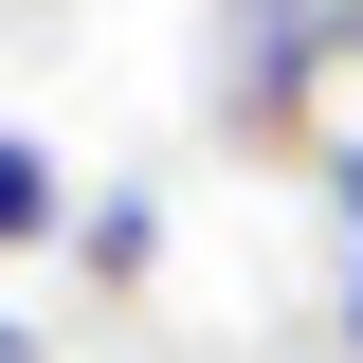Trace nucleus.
<instances>
[{
    "label": "nucleus",
    "instance_id": "f257e3e1",
    "mask_svg": "<svg viewBox=\"0 0 363 363\" xmlns=\"http://www.w3.org/2000/svg\"><path fill=\"white\" fill-rule=\"evenodd\" d=\"M55 236H73V164L37 128H0V255H55Z\"/></svg>",
    "mask_w": 363,
    "mask_h": 363
},
{
    "label": "nucleus",
    "instance_id": "f03ea898",
    "mask_svg": "<svg viewBox=\"0 0 363 363\" xmlns=\"http://www.w3.org/2000/svg\"><path fill=\"white\" fill-rule=\"evenodd\" d=\"M73 236H91V272H109V291H128V272H145V255H164V218H145V200H91V218H73Z\"/></svg>",
    "mask_w": 363,
    "mask_h": 363
},
{
    "label": "nucleus",
    "instance_id": "7ed1b4c3",
    "mask_svg": "<svg viewBox=\"0 0 363 363\" xmlns=\"http://www.w3.org/2000/svg\"><path fill=\"white\" fill-rule=\"evenodd\" d=\"M327 218H345V255H363V145H327Z\"/></svg>",
    "mask_w": 363,
    "mask_h": 363
},
{
    "label": "nucleus",
    "instance_id": "20e7f679",
    "mask_svg": "<svg viewBox=\"0 0 363 363\" xmlns=\"http://www.w3.org/2000/svg\"><path fill=\"white\" fill-rule=\"evenodd\" d=\"M0 363H37V327H18V309H0Z\"/></svg>",
    "mask_w": 363,
    "mask_h": 363
},
{
    "label": "nucleus",
    "instance_id": "39448f33",
    "mask_svg": "<svg viewBox=\"0 0 363 363\" xmlns=\"http://www.w3.org/2000/svg\"><path fill=\"white\" fill-rule=\"evenodd\" d=\"M345 345H363V255H345Z\"/></svg>",
    "mask_w": 363,
    "mask_h": 363
}]
</instances>
